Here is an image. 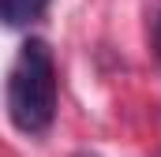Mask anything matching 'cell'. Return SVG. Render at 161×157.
Here are the masks:
<instances>
[{
    "label": "cell",
    "instance_id": "2",
    "mask_svg": "<svg viewBox=\"0 0 161 157\" xmlns=\"http://www.w3.org/2000/svg\"><path fill=\"white\" fill-rule=\"evenodd\" d=\"M45 8H49V0H0V19H4L11 30H19V26L41 19Z\"/></svg>",
    "mask_w": 161,
    "mask_h": 157
},
{
    "label": "cell",
    "instance_id": "1",
    "mask_svg": "<svg viewBox=\"0 0 161 157\" xmlns=\"http://www.w3.org/2000/svg\"><path fill=\"white\" fill-rule=\"evenodd\" d=\"M56 116V60L41 38H26L8 71V120L23 135H45Z\"/></svg>",
    "mask_w": 161,
    "mask_h": 157
},
{
    "label": "cell",
    "instance_id": "3",
    "mask_svg": "<svg viewBox=\"0 0 161 157\" xmlns=\"http://www.w3.org/2000/svg\"><path fill=\"white\" fill-rule=\"evenodd\" d=\"M150 34H154V49H158V56H161V4H158V11H154V19H150Z\"/></svg>",
    "mask_w": 161,
    "mask_h": 157
}]
</instances>
